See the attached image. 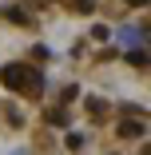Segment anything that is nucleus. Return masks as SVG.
Returning <instances> with one entry per match:
<instances>
[{"mask_svg": "<svg viewBox=\"0 0 151 155\" xmlns=\"http://www.w3.org/2000/svg\"><path fill=\"white\" fill-rule=\"evenodd\" d=\"M0 84H4L8 91L32 96V91L44 87V76H40V68H28V64H4V68H0Z\"/></svg>", "mask_w": 151, "mask_h": 155, "instance_id": "nucleus-1", "label": "nucleus"}, {"mask_svg": "<svg viewBox=\"0 0 151 155\" xmlns=\"http://www.w3.org/2000/svg\"><path fill=\"white\" fill-rule=\"evenodd\" d=\"M131 64H135V68H147V52H143V48H131Z\"/></svg>", "mask_w": 151, "mask_h": 155, "instance_id": "nucleus-3", "label": "nucleus"}, {"mask_svg": "<svg viewBox=\"0 0 151 155\" xmlns=\"http://www.w3.org/2000/svg\"><path fill=\"white\" fill-rule=\"evenodd\" d=\"M76 8H80V12H92L96 4H92V0H76Z\"/></svg>", "mask_w": 151, "mask_h": 155, "instance_id": "nucleus-4", "label": "nucleus"}, {"mask_svg": "<svg viewBox=\"0 0 151 155\" xmlns=\"http://www.w3.org/2000/svg\"><path fill=\"white\" fill-rule=\"evenodd\" d=\"M127 4H147V0H127Z\"/></svg>", "mask_w": 151, "mask_h": 155, "instance_id": "nucleus-5", "label": "nucleus"}, {"mask_svg": "<svg viewBox=\"0 0 151 155\" xmlns=\"http://www.w3.org/2000/svg\"><path fill=\"white\" fill-rule=\"evenodd\" d=\"M119 135H127V139L143 135V123H123V127H119Z\"/></svg>", "mask_w": 151, "mask_h": 155, "instance_id": "nucleus-2", "label": "nucleus"}]
</instances>
